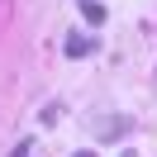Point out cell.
<instances>
[{
  "instance_id": "obj_5",
  "label": "cell",
  "mask_w": 157,
  "mask_h": 157,
  "mask_svg": "<svg viewBox=\"0 0 157 157\" xmlns=\"http://www.w3.org/2000/svg\"><path fill=\"white\" fill-rule=\"evenodd\" d=\"M76 157H95V152H76Z\"/></svg>"
},
{
  "instance_id": "obj_2",
  "label": "cell",
  "mask_w": 157,
  "mask_h": 157,
  "mask_svg": "<svg viewBox=\"0 0 157 157\" xmlns=\"http://www.w3.org/2000/svg\"><path fill=\"white\" fill-rule=\"evenodd\" d=\"M86 52H95V43L86 33H67V57H86Z\"/></svg>"
},
{
  "instance_id": "obj_3",
  "label": "cell",
  "mask_w": 157,
  "mask_h": 157,
  "mask_svg": "<svg viewBox=\"0 0 157 157\" xmlns=\"http://www.w3.org/2000/svg\"><path fill=\"white\" fill-rule=\"evenodd\" d=\"M81 10H86V24H105V5L100 0H81Z\"/></svg>"
},
{
  "instance_id": "obj_6",
  "label": "cell",
  "mask_w": 157,
  "mask_h": 157,
  "mask_svg": "<svg viewBox=\"0 0 157 157\" xmlns=\"http://www.w3.org/2000/svg\"><path fill=\"white\" fill-rule=\"evenodd\" d=\"M124 157H138V152H124Z\"/></svg>"
},
{
  "instance_id": "obj_1",
  "label": "cell",
  "mask_w": 157,
  "mask_h": 157,
  "mask_svg": "<svg viewBox=\"0 0 157 157\" xmlns=\"http://www.w3.org/2000/svg\"><path fill=\"white\" fill-rule=\"evenodd\" d=\"M90 128H95L100 143H119V138L133 128V119H128V114H95V119H90Z\"/></svg>"
},
{
  "instance_id": "obj_4",
  "label": "cell",
  "mask_w": 157,
  "mask_h": 157,
  "mask_svg": "<svg viewBox=\"0 0 157 157\" xmlns=\"http://www.w3.org/2000/svg\"><path fill=\"white\" fill-rule=\"evenodd\" d=\"M29 152H33V138H24V143H19V147H14V152H10V157H29Z\"/></svg>"
}]
</instances>
